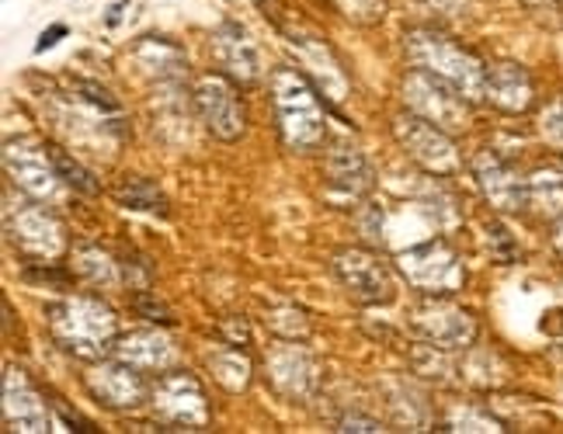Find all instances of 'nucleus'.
Returning <instances> with one entry per match:
<instances>
[{
  "label": "nucleus",
  "instance_id": "f257e3e1",
  "mask_svg": "<svg viewBox=\"0 0 563 434\" xmlns=\"http://www.w3.org/2000/svg\"><path fill=\"white\" fill-rule=\"evenodd\" d=\"M272 104L278 115L282 140L292 154H317L328 136V112L320 91L296 67H278L272 74Z\"/></svg>",
  "mask_w": 563,
  "mask_h": 434
},
{
  "label": "nucleus",
  "instance_id": "f03ea898",
  "mask_svg": "<svg viewBox=\"0 0 563 434\" xmlns=\"http://www.w3.org/2000/svg\"><path fill=\"white\" fill-rule=\"evenodd\" d=\"M407 59L418 70H428L452 84L473 104L487 98V67L460 42H452L442 32H410L407 35Z\"/></svg>",
  "mask_w": 563,
  "mask_h": 434
},
{
  "label": "nucleus",
  "instance_id": "7ed1b4c3",
  "mask_svg": "<svg viewBox=\"0 0 563 434\" xmlns=\"http://www.w3.org/2000/svg\"><path fill=\"white\" fill-rule=\"evenodd\" d=\"M53 341L77 358H101L119 337L115 313L98 299H67L49 307Z\"/></svg>",
  "mask_w": 563,
  "mask_h": 434
},
{
  "label": "nucleus",
  "instance_id": "20e7f679",
  "mask_svg": "<svg viewBox=\"0 0 563 434\" xmlns=\"http://www.w3.org/2000/svg\"><path fill=\"white\" fill-rule=\"evenodd\" d=\"M150 400H154L157 421L164 424L161 431H202L209 424L206 389L188 372H170V368L161 372L150 389Z\"/></svg>",
  "mask_w": 563,
  "mask_h": 434
},
{
  "label": "nucleus",
  "instance_id": "39448f33",
  "mask_svg": "<svg viewBox=\"0 0 563 434\" xmlns=\"http://www.w3.org/2000/svg\"><path fill=\"white\" fill-rule=\"evenodd\" d=\"M400 271L415 289L424 296H452L466 286V268L445 241H428L421 247H410L400 257Z\"/></svg>",
  "mask_w": 563,
  "mask_h": 434
},
{
  "label": "nucleus",
  "instance_id": "423d86ee",
  "mask_svg": "<svg viewBox=\"0 0 563 434\" xmlns=\"http://www.w3.org/2000/svg\"><path fill=\"white\" fill-rule=\"evenodd\" d=\"M195 112H199L202 125L216 140L233 143L244 136L247 129V112H244V98L236 94V84L223 74H206L199 77L191 91Z\"/></svg>",
  "mask_w": 563,
  "mask_h": 434
},
{
  "label": "nucleus",
  "instance_id": "0eeeda50",
  "mask_svg": "<svg viewBox=\"0 0 563 434\" xmlns=\"http://www.w3.org/2000/svg\"><path fill=\"white\" fill-rule=\"evenodd\" d=\"M331 268L341 286L349 289V296L365 302V307H386V302H394L397 296L394 275H389L383 260L365 247H341L331 260Z\"/></svg>",
  "mask_w": 563,
  "mask_h": 434
},
{
  "label": "nucleus",
  "instance_id": "6e6552de",
  "mask_svg": "<svg viewBox=\"0 0 563 434\" xmlns=\"http://www.w3.org/2000/svg\"><path fill=\"white\" fill-rule=\"evenodd\" d=\"M394 136L404 146V154L418 167L431 170V174H452L460 167V154H456V143H452V136L445 133L442 125L421 119L418 112L397 115Z\"/></svg>",
  "mask_w": 563,
  "mask_h": 434
},
{
  "label": "nucleus",
  "instance_id": "1a4fd4ad",
  "mask_svg": "<svg viewBox=\"0 0 563 434\" xmlns=\"http://www.w3.org/2000/svg\"><path fill=\"white\" fill-rule=\"evenodd\" d=\"M404 98L410 104V112H418L421 119L442 125L445 133L449 129L466 125V98L456 91L452 84H445L442 77L428 74V70H410L404 80Z\"/></svg>",
  "mask_w": 563,
  "mask_h": 434
},
{
  "label": "nucleus",
  "instance_id": "9d476101",
  "mask_svg": "<svg viewBox=\"0 0 563 434\" xmlns=\"http://www.w3.org/2000/svg\"><path fill=\"white\" fill-rule=\"evenodd\" d=\"M410 323H415V334L428 347H439V352H460V347H470L476 341V320H473V313L452 307L445 296H435V299L421 302Z\"/></svg>",
  "mask_w": 563,
  "mask_h": 434
},
{
  "label": "nucleus",
  "instance_id": "9b49d317",
  "mask_svg": "<svg viewBox=\"0 0 563 434\" xmlns=\"http://www.w3.org/2000/svg\"><path fill=\"white\" fill-rule=\"evenodd\" d=\"M84 386L91 389V397L98 403H104L108 410H136L146 403L150 397V386L143 368L129 365V361H101L95 365L88 376H84Z\"/></svg>",
  "mask_w": 563,
  "mask_h": 434
},
{
  "label": "nucleus",
  "instance_id": "f8f14e48",
  "mask_svg": "<svg viewBox=\"0 0 563 434\" xmlns=\"http://www.w3.org/2000/svg\"><path fill=\"white\" fill-rule=\"evenodd\" d=\"M473 178L497 212H522L529 205V181L494 149H481L473 157Z\"/></svg>",
  "mask_w": 563,
  "mask_h": 434
},
{
  "label": "nucleus",
  "instance_id": "ddd939ff",
  "mask_svg": "<svg viewBox=\"0 0 563 434\" xmlns=\"http://www.w3.org/2000/svg\"><path fill=\"white\" fill-rule=\"evenodd\" d=\"M8 233L21 251L38 260V265H49L63 251V226L56 223V215L42 205H21L18 212H8Z\"/></svg>",
  "mask_w": 563,
  "mask_h": 434
},
{
  "label": "nucleus",
  "instance_id": "4468645a",
  "mask_svg": "<svg viewBox=\"0 0 563 434\" xmlns=\"http://www.w3.org/2000/svg\"><path fill=\"white\" fill-rule=\"evenodd\" d=\"M4 167L21 191L32 199H49L56 188V164L49 157V146H32L29 140H11L4 149Z\"/></svg>",
  "mask_w": 563,
  "mask_h": 434
},
{
  "label": "nucleus",
  "instance_id": "2eb2a0df",
  "mask_svg": "<svg viewBox=\"0 0 563 434\" xmlns=\"http://www.w3.org/2000/svg\"><path fill=\"white\" fill-rule=\"evenodd\" d=\"M212 53L220 59V67L230 80H236L241 87H251L262 80V59H257V46L247 35L244 25L236 21H227V25L212 35Z\"/></svg>",
  "mask_w": 563,
  "mask_h": 434
},
{
  "label": "nucleus",
  "instance_id": "dca6fc26",
  "mask_svg": "<svg viewBox=\"0 0 563 434\" xmlns=\"http://www.w3.org/2000/svg\"><path fill=\"white\" fill-rule=\"evenodd\" d=\"M268 376L282 397L307 400L313 393L317 368H313V358L302 352L296 341H286V344H275L268 352Z\"/></svg>",
  "mask_w": 563,
  "mask_h": 434
},
{
  "label": "nucleus",
  "instance_id": "f3484780",
  "mask_svg": "<svg viewBox=\"0 0 563 434\" xmlns=\"http://www.w3.org/2000/svg\"><path fill=\"white\" fill-rule=\"evenodd\" d=\"M4 418L14 431H49V410L21 368H8L4 376Z\"/></svg>",
  "mask_w": 563,
  "mask_h": 434
},
{
  "label": "nucleus",
  "instance_id": "a211bd4d",
  "mask_svg": "<svg viewBox=\"0 0 563 434\" xmlns=\"http://www.w3.org/2000/svg\"><path fill=\"white\" fill-rule=\"evenodd\" d=\"M487 101L508 115H522L536 101V84L526 67L518 63H494L487 67Z\"/></svg>",
  "mask_w": 563,
  "mask_h": 434
},
{
  "label": "nucleus",
  "instance_id": "6ab92c4d",
  "mask_svg": "<svg viewBox=\"0 0 563 434\" xmlns=\"http://www.w3.org/2000/svg\"><path fill=\"white\" fill-rule=\"evenodd\" d=\"M328 181H331L334 191L352 194V199H362V194H369L376 188V170H373L369 157H365L358 146L338 143V146H331V154H328Z\"/></svg>",
  "mask_w": 563,
  "mask_h": 434
},
{
  "label": "nucleus",
  "instance_id": "aec40b11",
  "mask_svg": "<svg viewBox=\"0 0 563 434\" xmlns=\"http://www.w3.org/2000/svg\"><path fill=\"white\" fill-rule=\"evenodd\" d=\"M115 358L129 361L143 368V372H167L170 365H175V344H170L164 334L157 331H133V334H122L115 337L112 344Z\"/></svg>",
  "mask_w": 563,
  "mask_h": 434
},
{
  "label": "nucleus",
  "instance_id": "412c9836",
  "mask_svg": "<svg viewBox=\"0 0 563 434\" xmlns=\"http://www.w3.org/2000/svg\"><path fill=\"white\" fill-rule=\"evenodd\" d=\"M529 205H539L550 220L563 215V170H536L529 178Z\"/></svg>",
  "mask_w": 563,
  "mask_h": 434
},
{
  "label": "nucleus",
  "instance_id": "4be33fe9",
  "mask_svg": "<svg viewBox=\"0 0 563 434\" xmlns=\"http://www.w3.org/2000/svg\"><path fill=\"white\" fill-rule=\"evenodd\" d=\"M115 199L125 205V209H143V212H167V202L161 188L150 181V178H125L119 188H115Z\"/></svg>",
  "mask_w": 563,
  "mask_h": 434
},
{
  "label": "nucleus",
  "instance_id": "5701e85b",
  "mask_svg": "<svg viewBox=\"0 0 563 434\" xmlns=\"http://www.w3.org/2000/svg\"><path fill=\"white\" fill-rule=\"evenodd\" d=\"M212 372H216V379H220L230 393H241V389H247V382H251V361H247V355H241V347H227V352H220L212 361Z\"/></svg>",
  "mask_w": 563,
  "mask_h": 434
},
{
  "label": "nucleus",
  "instance_id": "b1692460",
  "mask_svg": "<svg viewBox=\"0 0 563 434\" xmlns=\"http://www.w3.org/2000/svg\"><path fill=\"white\" fill-rule=\"evenodd\" d=\"M49 146V157H53V164H56V174L63 181H67L74 191H80V194H98V181L91 178V170L84 167V164H77L67 149L63 146H56V143H46Z\"/></svg>",
  "mask_w": 563,
  "mask_h": 434
},
{
  "label": "nucleus",
  "instance_id": "393cba45",
  "mask_svg": "<svg viewBox=\"0 0 563 434\" xmlns=\"http://www.w3.org/2000/svg\"><path fill=\"white\" fill-rule=\"evenodd\" d=\"M74 260H77V271L88 281H95V286H112L119 278V271H115L119 260H112L101 247H80L74 254Z\"/></svg>",
  "mask_w": 563,
  "mask_h": 434
},
{
  "label": "nucleus",
  "instance_id": "a878e982",
  "mask_svg": "<svg viewBox=\"0 0 563 434\" xmlns=\"http://www.w3.org/2000/svg\"><path fill=\"white\" fill-rule=\"evenodd\" d=\"M539 136L563 154V94L543 108V115H539Z\"/></svg>",
  "mask_w": 563,
  "mask_h": 434
},
{
  "label": "nucleus",
  "instance_id": "bb28decb",
  "mask_svg": "<svg viewBox=\"0 0 563 434\" xmlns=\"http://www.w3.org/2000/svg\"><path fill=\"white\" fill-rule=\"evenodd\" d=\"M334 4L341 8V14H349L355 21H362V25H373V21L383 18V0H334Z\"/></svg>",
  "mask_w": 563,
  "mask_h": 434
},
{
  "label": "nucleus",
  "instance_id": "cd10ccee",
  "mask_svg": "<svg viewBox=\"0 0 563 434\" xmlns=\"http://www.w3.org/2000/svg\"><path fill=\"white\" fill-rule=\"evenodd\" d=\"M445 431H505L501 421H494L487 414H473V410H460L456 418L449 421Z\"/></svg>",
  "mask_w": 563,
  "mask_h": 434
},
{
  "label": "nucleus",
  "instance_id": "c85d7f7f",
  "mask_svg": "<svg viewBox=\"0 0 563 434\" xmlns=\"http://www.w3.org/2000/svg\"><path fill=\"white\" fill-rule=\"evenodd\" d=\"M133 307H136L146 320H157V323H170V320H175V316H170V310L164 307V302H157L150 289H136Z\"/></svg>",
  "mask_w": 563,
  "mask_h": 434
},
{
  "label": "nucleus",
  "instance_id": "c756f323",
  "mask_svg": "<svg viewBox=\"0 0 563 434\" xmlns=\"http://www.w3.org/2000/svg\"><path fill=\"white\" fill-rule=\"evenodd\" d=\"M77 91H84V98H88L91 104H98V108H104V112H119V101L108 98L104 87H98L91 80H77Z\"/></svg>",
  "mask_w": 563,
  "mask_h": 434
},
{
  "label": "nucleus",
  "instance_id": "7c9ffc66",
  "mask_svg": "<svg viewBox=\"0 0 563 434\" xmlns=\"http://www.w3.org/2000/svg\"><path fill=\"white\" fill-rule=\"evenodd\" d=\"M338 431H383V427H379V421H373V418H362V414H344V418L338 421Z\"/></svg>",
  "mask_w": 563,
  "mask_h": 434
},
{
  "label": "nucleus",
  "instance_id": "2f4dec72",
  "mask_svg": "<svg viewBox=\"0 0 563 434\" xmlns=\"http://www.w3.org/2000/svg\"><path fill=\"white\" fill-rule=\"evenodd\" d=\"M490 233H494V241H497V244H508V230H505V226H494ZM515 254H518V247H508V251L497 254V260H501V265H511Z\"/></svg>",
  "mask_w": 563,
  "mask_h": 434
},
{
  "label": "nucleus",
  "instance_id": "473e14b6",
  "mask_svg": "<svg viewBox=\"0 0 563 434\" xmlns=\"http://www.w3.org/2000/svg\"><path fill=\"white\" fill-rule=\"evenodd\" d=\"M63 35H67V29H63V25H53L49 32H42V38H38L35 53H46V49H53V46H56V42H59Z\"/></svg>",
  "mask_w": 563,
  "mask_h": 434
},
{
  "label": "nucleus",
  "instance_id": "72a5a7b5",
  "mask_svg": "<svg viewBox=\"0 0 563 434\" xmlns=\"http://www.w3.org/2000/svg\"><path fill=\"white\" fill-rule=\"evenodd\" d=\"M553 247L560 251V257H563V215L556 220V226H553Z\"/></svg>",
  "mask_w": 563,
  "mask_h": 434
}]
</instances>
